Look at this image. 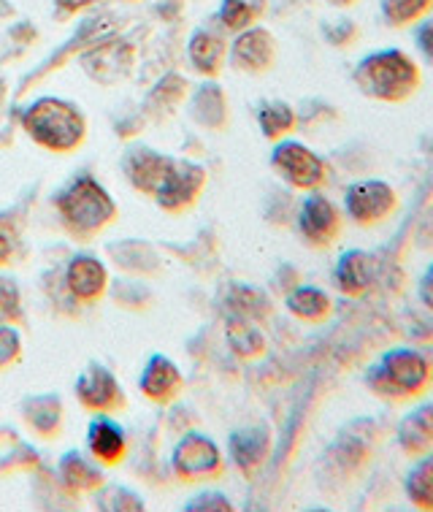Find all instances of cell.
<instances>
[{"label": "cell", "mask_w": 433, "mask_h": 512, "mask_svg": "<svg viewBox=\"0 0 433 512\" xmlns=\"http://www.w3.org/2000/svg\"><path fill=\"white\" fill-rule=\"evenodd\" d=\"M352 82L371 101L404 103L420 90L423 74L417 60L398 47H385L360 57L352 71Z\"/></svg>", "instance_id": "cell-1"}, {"label": "cell", "mask_w": 433, "mask_h": 512, "mask_svg": "<svg viewBox=\"0 0 433 512\" xmlns=\"http://www.w3.org/2000/svg\"><path fill=\"white\" fill-rule=\"evenodd\" d=\"M366 388L382 401L404 404L420 399L433 385V366L417 347H390L366 369Z\"/></svg>", "instance_id": "cell-2"}, {"label": "cell", "mask_w": 433, "mask_h": 512, "mask_svg": "<svg viewBox=\"0 0 433 512\" xmlns=\"http://www.w3.org/2000/svg\"><path fill=\"white\" fill-rule=\"evenodd\" d=\"M25 128L38 144L55 152H68L84 139V122L79 112L55 98H41L33 103L25 114Z\"/></svg>", "instance_id": "cell-3"}, {"label": "cell", "mask_w": 433, "mask_h": 512, "mask_svg": "<svg viewBox=\"0 0 433 512\" xmlns=\"http://www.w3.org/2000/svg\"><path fill=\"white\" fill-rule=\"evenodd\" d=\"M57 206H60L68 228H74L82 236L95 233L114 217V204H111L109 193L90 177L76 179L74 185L65 187L63 196L57 198Z\"/></svg>", "instance_id": "cell-4"}, {"label": "cell", "mask_w": 433, "mask_h": 512, "mask_svg": "<svg viewBox=\"0 0 433 512\" xmlns=\"http://www.w3.org/2000/svg\"><path fill=\"white\" fill-rule=\"evenodd\" d=\"M271 166L295 190H317L328 182V163L314 149L295 139H279L271 152Z\"/></svg>", "instance_id": "cell-5"}, {"label": "cell", "mask_w": 433, "mask_h": 512, "mask_svg": "<svg viewBox=\"0 0 433 512\" xmlns=\"http://www.w3.org/2000/svg\"><path fill=\"white\" fill-rule=\"evenodd\" d=\"M398 209L396 187L385 179H358L344 190V215L360 228L385 223Z\"/></svg>", "instance_id": "cell-6"}, {"label": "cell", "mask_w": 433, "mask_h": 512, "mask_svg": "<svg viewBox=\"0 0 433 512\" xmlns=\"http://www.w3.org/2000/svg\"><path fill=\"white\" fill-rule=\"evenodd\" d=\"M298 231L312 247H331L341 233V212L331 198L309 190L298 209Z\"/></svg>", "instance_id": "cell-7"}, {"label": "cell", "mask_w": 433, "mask_h": 512, "mask_svg": "<svg viewBox=\"0 0 433 512\" xmlns=\"http://www.w3.org/2000/svg\"><path fill=\"white\" fill-rule=\"evenodd\" d=\"M174 469L182 480H212L222 472V456L209 437L190 434L174 450Z\"/></svg>", "instance_id": "cell-8"}, {"label": "cell", "mask_w": 433, "mask_h": 512, "mask_svg": "<svg viewBox=\"0 0 433 512\" xmlns=\"http://www.w3.org/2000/svg\"><path fill=\"white\" fill-rule=\"evenodd\" d=\"M377 280V261L366 250L341 252L336 269H333V285L341 296L360 298L369 293V288Z\"/></svg>", "instance_id": "cell-9"}, {"label": "cell", "mask_w": 433, "mask_h": 512, "mask_svg": "<svg viewBox=\"0 0 433 512\" xmlns=\"http://www.w3.org/2000/svg\"><path fill=\"white\" fill-rule=\"evenodd\" d=\"M233 66L247 74H266L277 60V41L266 28L241 30L231 52Z\"/></svg>", "instance_id": "cell-10"}, {"label": "cell", "mask_w": 433, "mask_h": 512, "mask_svg": "<svg viewBox=\"0 0 433 512\" xmlns=\"http://www.w3.org/2000/svg\"><path fill=\"white\" fill-rule=\"evenodd\" d=\"M396 442L406 458H417L433 450V401H420L396 426Z\"/></svg>", "instance_id": "cell-11"}, {"label": "cell", "mask_w": 433, "mask_h": 512, "mask_svg": "<svg viewBox=\"0 0 433 512\" xmlns=\"http://www.w3.org/2000/svg\"><path fill=\"white\" fill-rule=\"evenodd\" d=\"M174 166V160L163 158V155H157L152 149H133L128 163H125L130 182L139 190H144V193H149V196H157L163 190Z\"/></svg>", "instance_id": "cell-12"}, {"label": "cell", "mask_w": 433, "mask_h": 512, "mask_svg": "<svg viewBox=\"0 0 433 512\" xmlns=\"http://www.w3.org/2000/svg\"><path fill=\"white\" fill-rule=\"evenodd\" d=\"M76 393L84 401V407L98 412L117 410L122 404L120 385L103 366H90L76 382Z\"/></svg>", "instance_id": "cell-13"}, {"label": "cell", "mask_w": 433, "mask_h": 512, "mask_svg": "<svg viewBox=\"0 0 433 512\" xmlns=\"http://www.w3.org/2000/svg\"><path fill=\"white\" fill-rule=\"evenodd\" d=\"M271 450V434L266 426H247L231 434V458L244 475H252L263 466Z\"/></svg>", "instance_id": "cell-14"}, {"label": "cell", "mask_w": 433, "mask_h": 512, "mask_svg": "<svg viewBox=\"0 0 433 512\" xmlns=\"http://www.w3.org/2000/svg\"><path fill=\"white\" fill-rule=\"evenodd\" d=\"M203 182H206V174H203L201 166H193V163H176L166 187L155 196L157 204L166 206V209H182V206L190 204V201L201 193Z\"/></svg>", "instance_id": "cell-15"}, {"label": "cell", "mask_w": 433, "mask_h": 512, "mask_svg": "<svg viewBox=\"0 0 433 512\" xmlns=\"http://www.w3.org/2000/svg\"><path fill=\"white\" fill-rule=\"evenodd\" d=\"M141 391L147 393L152 401H171L176 393L182 391V374L168 358L152 355L147 369L141 374Z\"/></svg>", "instance_id": "cell-16"}, {"label": "cell", "mask_w": 433, "mask_h": 512, "mask_svg": "<svg viewBox=\"0 0 433 512\" xmlns=\"http://www.w3.org/2000/svg\"><path fill=\"white\" fill-rule=\"evenodd\" d=\"M285 307L290 315L304 320V323H323L333 312L331 296L317 285H295L285 298Z\"/></svg>", "instance_id": "cell-17"}, {"label": "cell", "mask_w": 433, "mask_h": 512, "mask_svg": "<svg viewBox=\"0 0 433 512\" xmlns=\"http://www.w3.org/2000/svg\"><path fill=\"white\" fill-rule=\"evenodd\" d=\"M65 282L76 298L82 301H93L103 293V285H106V269L101 263L90 258V255H79L68 266V274H65Z\"/></svg>", "instance_id": "cell-18"}, {"label": "cell", "mask_w": 433, "mask_h": 512, "mask_svg": "<svg viewBox=\"0 0 433 512\" xmlns=\"http://www.w3.org/2000/svg\"><path fill=\"white\" fill-rule=\"evenodd\" d=\"M415 464L409 466L404 477V494L415 510L433 512V450L425 456L412 458Z\"/></svg>", "instance_id": "cell-19"}, {"label": "cell", "mask_w": 433, "mask_h": 512, "mask_svg": "<svg viewBox=\"0 0 433 512\" xmlns=\"http://www.w3.org/2000/svg\"><path fill=\"white\" fill-rule=\"evenodd\" d=\"M90 450L101 464H117L125 456V434L109 418H95L90 426Z\"/></svg>", "instance_id": "cell-20"}, {"label": "cell", "mask_w": 433, "mask_h": 512, "mask_svg": "<svg viewBox=\"0 0 433 512\" xmlns=\"http://www.w3.org/2000/svg\"><path fill=\"white\" fill-rule=\"evenodd\" d=\"M228 345L239 358H260L266 353V336L249 317L233 315L228 320Z\"/></svg>", "instance_id": "cell-21"}, {"label": "cell", "mask_w": 433, "mask_h": 512, "mask_svg": "<svg viewBox=\"0 0 433 512\" xmlns=\"http://www.w3.org/2000/svg\"><path fill=\"white\" fill-rule=\"evenodd\" d=\"M258 125L263 136L271 141H279L290 136L298 125V117H295V109L285 101H266L258 109Z\"/></svg>", "instance_id": "cell-22"}, {"label": "cell", "mask_w": 433, "mask_h": 512, "mask_svg": "<svg viewBox=\"0 0 433 512\" xmlns=\"http://www.w3.org/2000/svg\"><path fill=\"white\" fill-rule=\"evenodd\" d=\"M433 0H379V11L390 28H412L415 22L431 14Z\"/></svg>", "instance_id": "cell-23"}, {"label": "cell", "mask_w": 433, "mask_h": 512, "mask_svg": "<svg viewBox=\"0 0 433 512\" xmlns=\"http://www.w3.org/2000/svg\"><path fill=\"white\" fill-rule=\"evenodd\" d=\"M190 60L201 74L214 76L225 60V44L212 33H195L190 41Z\"/></svg>", "instance_id": "cell-24"}, {"label": "cell", "mask_w": 433, "mask_h": 512, "mask_svg": "<svg viewBox=\"0 0 433 512\" xmlns=\"http://www.w3.org/2000/svg\"><path fill=\"white\" fill-rule=\"evenodd\" d=\"M228 307L233 309V315L258 320V317L268 315L271 304H268L266 293H260L258 288H249V285H233L231 293H228Z\"/></svg>", "instance_id": "cell-25"}, {"label": "cell", "mask_w": 433, "mask_h": 512, "mask_svg": "<svg viewBox=\"0 0 433 512\" xmlns=\"http://www.w3.org/2000/svg\"><path fill=\"white\" fill-rule=\"evenodd\" d=\"M63 480L71 488H95V485L101 483V472L95 469L90 461H84L79 453H68V456L63 458Z\"/></svg>", "instance_id": "cell-26"}, {"label": "cell", "mask_w": 433, "mask_h": 512, "mask_svg": "<svg viewBox=\"0 0 433 512\" xmlns=\"http://www.w3.org/2000/svg\"><path fill=\"white\" fill-rule=\"evenodd\" d=\"M28 423L38 434H52L60 426V404L55 399H33L28 401Z\"/></svg>", "instance_id": "cell-27"}, {"label": "cell", "mask_w": 433, "mask_h": 512, "mask_svg": "<svg viewBox=\"0 0 433 512\" xmlns=\"http://www.w3.org/2000/svg\"><path fill=\"white\" fill-rule=\"evenodd\" d=\"M195 114H198V120L212 125V128L222 125V120H225V98H222L220 87H203L198 101H195Z\"/></svg>", "instance_id": "cell-28"}, {"label": "cell", "mask_w": 433, "mask_h": 512, "mask_svg": "<svg viewBox=\"0 0 433 512\" xmlns=\"http://www.w3.org/2000/svg\"><path fill=\"white\" fill-rule=\"evenodd\" d=\"M255 17H258V9H252L244 0H225V3H222L220 19L225 28L247 30L249 25L255 22Z\"/></svg>", "instance_id": "cell-29"}, {"label": "cell", "mask_w": 433, "mask_h": 512, "mask_svg": "<svg viewBox=\"0 0 433 512\" xmlns=\"http://www.w3.org/2000/svg\"><path fill=\"white\" fill-rule=\"evenodd\" d=\"M323 36L328 38V44H331V47L344 49V47H350V44H355V38H358V25H355L352 19L325 22Z\"/></svg>", "instance_id": "cell-30"}, {"label": "cell", "mask_w": 433, "mask_h": 512, "mask_svg": "<svg viewBox=\"0 0 433 512\" xmlns=\"http://www.w3.org/2000/svg\"><path fill=\"white\" fill-rule=\"evenodd\" d=\"M415 28V47L428 66H433V14H425L420 22L412 25Z\"/></svg>", "instance_id": "cell-31"}, {"label": "cell", "mask_w": 433, "mask_h": 512, "mask_svg": "<svg viewBox=\"0 0 433 512\" xmlns=\"http://www.w3.org/2000/svg\"><path fill=\"white\" fill-rule=\"evenodd\" d=\"M19 317V290L6 277H0V320L9 323Z\"/></svg>", "instance_id": "cell-32"}, {"label": "cell", "mask_w": 433, "mask_h": 512, "mask_svg": "<svg viewBox=\"0 0 433 512\" xmlns=\"http://www.w3.org/2000/svg\"><path fill=\"white\" fill-rule=\"evenodd\" d=\"M103 510H144L139 496H133L130 491H122V488H111V494L103 496Z\"/></svg>", "instance_id": "cell-33"}, {"label": "cell", "mask_w": 433, "mask_h": 512, "mask_svg": "<svg viewBox=\"0 0 433 512\" xmlns=\"http://www.w3.org/2000/svg\"><path fill=\"white\" fill-rule=\"evenodd\" d=\"M19 355V334L14 328L0 326V369L9 366Z\"/></svg>", "instance_id": "cell-34"}, {"label": "cell", "mask_w": 433, "mask_h": 512, "mask_svg": "<svg viewBox=\"0 0 433 512\" xmlns=\"http://www.w3.org/2000/svg\"><path fill=\"white\" fill-rule=\"evenodd\" d=\"M187 510H190V512H198V510L228 512V510H233V504H231V499H225L222 494H203V496H198V499H193V502L187 504Z\"/></svg>", "instance_id": "cell-35"}, {"label": "cell", "mask_w": 433, "mask_h": 512, "mask_svg": "<svg viewBox=\"0 0 433 512\" xmlns=\"http://www.w3.org/2000/svg\"><path fill=\"white\" fill-rule=\"evenodd\" d=\"M417 298H420V304H423L428 312H433V261L425 266V271L420 274V280H417Z\"/></svg>", "instance_id": "cell-36"}, {"label": "cell", "mask_w": 433, "mask_h": 512, "mask_svg": "<svg viewBox=\"0 0 433 512\" xmlns=\"http://www.w3.org/2000/svg\"><path fill=\"white\" fill-rule=\"evenodd\" d=\"M14 252V236L6 225L0 223V263H6Z\"/></svg>", "instance_id": "cell-37"}, {"label": "cell", "mask_w": 433, "mask_h": 512, "mask_svg": "<svg viewBox=\"0 0 433 512\" xmlns=\"http://www.w3.org/2000/svg\"><path fill=\"white\" fill-rule=\"evenodd\" d=\"M65 9H82V6H90V3H98V0H60Z\"/></svg>", "instance_id": "cell-38"}, {"label": "cell", "mask_w": 433, "mask_h": 512, "mask_svg": "<svg viewBox=\"0 0 433 512\" xmlns=\"http://www.w3.org/2000/svg\"><path fill=\"white\" fill-rule=\"evenodd\" d=\"M331 6H339V9H347V6H355L358 0H328Z\"/></svg>", "instance_id": "cell-39"}]
</instances>
